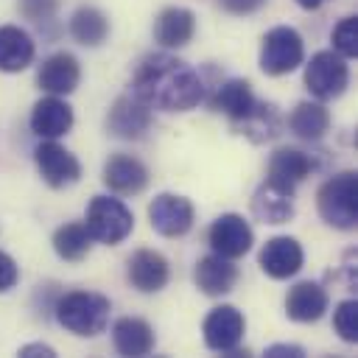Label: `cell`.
Returning a JSON list of instances; mask_svg holds the SVG:
<instances>
[{"label":"cell","mask_w":358,"mask_h":358,"mask_svg":"<svg viewBox=\"0 0 358 358\" xmlns=\"http://www.w3.org/2000/svg\"><path fill=\"white\" fill-rule=\"evenodd\" d=\"M59 3H62V0H20L17 8H20V14H22L25 20L42 25V22H48V20L56 17Z\"/></svg>","instance_id":"cell-31"},{"label":"cell","mask_w":358,"mask_h":358,"mask_svg":"<svg viewBox=\"0 0 358 358\" xmlns=\"http://www.w3.org/2000/svg\"><path fill=\"white\" fill-rule=\"evenodd\" d=\"M148 179H151L148 168L137 157H131V154H115L103 165V185L112 193H117V196L143 193L145 185H148Z\"/></svg>","instance_id":"cell-16"},{"label":"cell","mask_w":358,"mask_h":358,"mask_svg":"<svg viewBox=\"0 0 358 358\" xmlns=\"http://www.w3.org/2000/svg\"><path fill=\"white\" fill-rule=\"evenodd\" d=\"M92 238L84 227V221H67L53 232V252L67 260V263H78L90 255Z\"/></svg>","instance_id":"cell-27"},{"label":"cell","mask_w":358,"mask_h":358,"mask_svg":"<svg viewBox=\"0 0 358 358\" xmlns=\"http://www.w3.org/2000/svg\"><path fill=\"white\" fill-rule=\"evenodd\" d=\"M288 126L291 131L299 137V140H308V143H316L327 134L330 129V112L324 109L322 101H302L294 106L291 117H288Z\"/></svg>","instance_id":"cell-25"},{"label":"cell","mask_w":358,"mask_h":358,"mask_svg":"<svg viewBox=\"0 0 358 358\" xmlns=\"http://www.w3.org/2000/svg\"><path fill=\"white\" fill-rule=\"evenodd\" d=\"M322 3H327V0H296V6H299V8H308V11H313V8H319Z\"/></svg>","instance_id":"cell-36"},{"label":"cell","mask_w":358,"mask_h":358,"mask_svg":"<svg viewBox=\"0 0 358 358\" xmlns=\"http://www.w3.org/2000/svg\"><path fill=\"white\" fill-rule=\"evenodd\" d=\"M36 45L20 25H0V70L20 73L34 62Z\"/></svg>","instance_id":"cell-23"},{"label":"cell","mask_w":358,"mask_h":358,"mask_svg":"<svg viewBox=\"0 0 358 358\" xmlns=\"http://www.w3.org/2000/svg\"><path fill=\"white\" fill-rule=\"evenodd\" d=\"M263 3L266 0H218V6L224 8V11H229V14H255L257 8H263Z\"/></svg>","instance_id":"cell-33"},{"label":"cell","mask_w":358,"mask_h":358,"mask_svg":"<svg viewBox=\"0 0 358 358\" xmlns=\"http://www.w3.org/2000/svg\"><path fill=\"white\" fill-rule=\"evenodd\" d=\"M73 129V106L62 95H45L31 109V131L42 140H59Z\"/></svg>","instance_id":"cell-13"},{"label":"cell","mask_w":358,"mask_h":358,"mask_svg":"<svg viewBox=\"0 0 358 358\" xmlns=\"http://www.w3.org/2000/svg\"><path fill=\"white\" fill-rule=\"evenodd\" d=\"M249 140H255V143H263V140H271L274 134H277V126H280V120H277V112H274V106L271 103H257L255 106V112L249 115V117H243L241 123H235Z\"/></svg>","instance_id":"cell-28"},{"label":"cell","mask_w":358,"mask_h":358,"mask_svg":"<svg viewBox=\"0 0 358 358\" xmlns=\"http://www.w3.org/2000/svg\"><path fill=\"white\" fill-rule=\"evenodd\" d=\"M34 162L45 185H50L53 190H64L81 179V162L56 140H42L34 148Z\"/></svg>","instance_id":"cell-8"},{"label":"cell","mask_w":358,"mask_h":358,"mask_svg":"<svg viewBox=\"0 0 358 358\" xmlns=\"http://www.w3.org/2000/svg\"><path fill=\"white\" fill-rule=\"evenodd\" d=\"M81 81V67H78V59L67 50H59V53H50L42 64H39V73H36V84L39 90H45L48 95H70Z\"/></svg>","instance_id":"cell-15"},{"label":"cell","mask_w":358,"mask_h":358,"mask_svg":"<svg viewBox=\"0 0 358 358\" xmlns=\"http://www.w3.org/2000/svg\"><path fill=\"white\" fill-rule=\"evenodd\" d=\"M131 95L151 109L187 112L204 101V81L182 59L171 53H148L131 76Z\"/></svg>","instance_id":"cell-1"},{"label":"cell","mask_w":358,"mask_h":358,"mask_svg":"<svg viewBox=\"0 0 358 358\" xmlns=\"http://www.w3.org/2000/svg\"><path fill=\"white\" fill-rule=\"evenodd\" d=\"M126 277L140 294H157L171 280L168 260L154 249H137L126 263Z\"/></svg>","instance_id":"cell-14"},{"label":"cell","mask_w":358,"mask_h":358,"mask_svg":"<svg viewBox=\"0 0 358 358\" xmlns=\"http://www.w3.org/2000/svg\"><path fill=\"white\" fill-rule=\"evenodd\" d=\"M266 355H268V358H282V355L302 358V355H305V350H302L299 344H271V347H266Z\"/></svg>","instance_id":"cell-34"},{"label":"cell","mask_w":358,"mask_h":358,"mask_svg":"<svg viewBox=\"0 0 358 358\" xmlns=\"http://www.w3.org/2000/svg\"><path fill=\"white\" fill-rule=\"evenodd\" d=\"M20 355H22V358H36V355H45V358H56V350H53L50 344L34 341V344H25V347H20Z\"/></svg>","instance_id":"cell-35"},{"label":"cell","mask_w":358,"mask_h":358,"mask_svg":"<svg viewBox=\"0 0 358 358\" xmlns=\"http://www.w3.org/2000/svg\"><path fill=\"white\" fill-rule=\"evenodd\" d=\"M193 218H196V210H193L190 199H185L179 193H159L148 204L151 229L159 232L162 238H182V235H187L190 227H193Z\"/></svg>","instance_id":"cell-9"},{"label":"cell","mask_w":358,"mask_h":358,"mask_svg":"<svg viewBox=\"0 0 358 358\" xmlns=\"http://www.w3.org/2000/svg\"><path fill=\"white\" fill-rule=\"evenodd\" d=\"M109 310H112L109 299L95 291H70L59 296L53 305L56 322L73 336H84V338H92L106 330Z\"/></svg>","instance_id":"cell-2"},{"label":"cell","mask_w":358,"mask_h":358,"mask_svg":"<svg viewBox=\"0 0 358 358\" xmlns=\"http://www.w3.org/2000/svg\"><path fill=\"white\" fill-rule=\"evenodd\" d=\"M106 129L120 140H140L151 129V106L143 103L137 95L126 92L112 103L106 115Z\"/></svg>","instance_id":"cell-11"},{"label":"cell","mask_w":358,"mask_h":358,"mask_svg":"<svg viewBox=\"0 0 358 358\" xmlns=\"http://www.w3.org/2000/svg\"><path fill=\"white\" fill-rule=\"evenodd\" d=\"M196 34V17L185 6H168L154 20V39L162 48H185Z\"/></svg>","instance_id":"cell-19"},{"label":"cell","mask_w":358,"mask_h":358,"mask_svg":"<svg viewBox=\"0 0 358 358\" xmlns=\"http://www.w3.org/2000/svg\"><path fill=\"white\" fill-rule=\"evenodd\" d=\"M112 344L120 355L129 358H143L154 350L157 338H154V327L140 319V316H123L112 324Z\"/></svg>","instance_id":"cell-18"},{"label":"cell","mask_w":358,"mask_h":358,"mask_svg":"<svg viewBox=\"0 0 358 358\" xmlns=\"http://www.w3.org/2000/svg\"><path fill=\"white\" fill-rule=\"evenodd\" d=\"M350 84V67L347 59L336 50H319L305 64V87L316 101H333L338 98Z\"/></svg>","instance_id":"cell-6"},{"label":"cell","mask_w":358,"mask_h":358,"mask_svg":"<svg viewBox=\"0 0 358 358\" xmlns=\"http://www.w3.org/2000/svg\"><path fill=\"white\" fill-rule=\"evenodd\" d=\"M305 59V42L299 31L288 25H277L263 36L260 45V70L266 76H285L296 70Z\"/></svg>","instance_id":"cell-5"},{"label":"cell","mask_w":358,"mask_h":358,"mask_svg":"<svg viewBox=\"0 0 358 358\" xmlns=\"http://www.w3.org/2000/svg\"><path fill=\"white\" fill-rule=\"evenodd\" d=\"M243 330H246V319L235 305H218L204 316L201 333H204V344L215 352L224 355H241V341H243Z\"/></svg>","instance_id":"cell-7"},{"label":"cell","mask_w":358,"mask_h":358,"mask_svg":"<svg viewBox=\"0 0 358 358\" xmlns=\"http://www.w3.org/2000/svg\"><path fill=\"white\" fill-rule=\"evenodd\" d=\"M333 327L341 336V341L355 344L358 341V302L355 299H344L336 305L333 310Z\"/></svg>","instance_id":"cell-29"},{"label":"cell","mask_w":358,"mask_h":358,"mask_svg":"<svg viewBox=\"0 0 358 358\" xmlns=\"http://www.w3.org/2000/svg\"><path fill=\"white\" fill-rule=\"evenodd\" d=\"M327 302H330L327 299V291L319 282L302 280V282H296L288 291V296H285V313H288V319L302 322V324L319 322L324 316V310H327Z\"/></svg>","instance_id":"cell-21"},{"label":"cell","mask_w":358,"mask_h":358,"mask_svg":"<svg viewBox=\"0 0 358 358\" xmlns=\"http://www.w3.org/2000/svg\"><path fill=\"white\" fill-rule=\"evenodd\" d=\"M193 280L196 285L201 288V294L207 296H221V294H229L238 282V266L229 260V257H221V255H207L196 263V271H193Z\"/></svg>","instance_id":"cell-20"},{"label":"cell","mask_w":358,"mask_h":358,"mask_svg":"<svg viewBox=\"0 0 358 358\" xmlns=\"http://www.w3.org/2000/svg\"><path fill=\"white\" fill-rule=\"evenodd\" d=\"M260 268L271 277V280H288L294 277L302 263H305V252L299 246L296 238H288V235H277V238H268L260 249V257H257Z\"/></svg>","instance_id":"cell-12"},{"label":"cell","mask_w":358,"mask_h":358,"mask_svg":"<svg viewBox=\"0 0 358 358\" xmlns=\"http://www.w3.org/2000/svg\"><path fill=\"white\" fill-rule=\"evenodd\" d=\"M257 103H260V101L255 98L252 84L243 81V78H229V81L218 84V90H215V95H213V101H210V106H213L215 112H224L232 123H241L243 117H249Z\"/></svg>","instance_id":"cell-22"},{"label":"cell","mask_w":358,"mask_h":358,"mask_svg":"<svg viewBox=\"0 0 358 358\" xmlns=\"http://www.w3.org/2000/svg\"><path fill=\"white\" fill-rule=\"evenodd\" d=\"M313 171V159L299 151V148H277L268 159V171H266V182L282 187V190H296V185L310 176Z\"/></svg>","instance_id":"cell-17"},{"label":"cell","mask_w":358,"mask_h":358,"mask_svg":"<svg viewBox=\"0 0 358 358\" xmlns=\"http://www.w3.org/2000/svg\"><path fill=\"white\" fill-rule=\"evenodd\" d=\"M84 227H87L92 241L115 246V243H120V241H126L131 235L134 215H131V210L120 199H115V196H95L90 201V207H87Z\"/></svg>","instance_id":"cell-4"},{"label":"cell","mask_w":358,"mask_h":358,"mask_svg":"<svg viewBox=\"0 0 358 358\" xmlns=\"http://www.w3.org/2000/svg\"><path fill=\"white\" fill-rule=\"evenodd\" d=\"M207 241H210V249L221 257H229V260H238L243 257L252 243H255V232L249 227V221L238 213H224L218 215L213 224H210V232H207Z\"/></svg>","instance_id":"cell-10"},{"label":"cell","mask_w":358,"mask_h":358,"mask_svg":"<svg viewBox=\"0 0 358 358\" xmlns=\"http://www.w3.org/2000/svg\"><path fill=\"white\" fill-rule=\"evenodd\" d=\"M316 207L324 224L344 232L355 229L358 227V173L341 171L330 176L316 193Z\"/></svg>","instance_id":"cell-3"},{"label":"cell","mask_w":358,"mask_h":358,"mask_svg":"<svg viewBox=\"0 0 358 358\" xmlns=\"http://www.w3.org/2000/svg\"><path fill=\"white\" fill-rule=\"evenodd\" d=\"M252 210L263 224H285L294 218V193L263 182L252 199Z\"/></svg>","instance_id":"cell-24"},{"label":"cell","mask_w":358,"mask_h":358,"mask_svg":"<svg viewBox=\"0 0 358 358\" xmlns=\"http://www.w3.org/2000/svg\"><path fill=\"white\" fill-rule=\"evenodd\" d=\"M17 280H20V268H17L14 257L6 255V252H0V294L11 291L17 285Z\"/></svg>","instance_id":"cell-32"},{"label":"cell","mask_w":358,"mask_h":358,"mask_svg":"<svg viewBox=\"0 0 358 358\" xmlns=\"http://www.w3.org/2000/svg\"><path fill=\"white\" fill-rule=\"evenodd\" d=\"M70 34L78 45L84 48H98L106 36H109V20L101 8L95 6H81L76 8V14L70 17Z\"/></svg>","instance_id":"cell-26"},{"label":"cell","mask_w":358,"mask_h":358,"mask_svg":"<svg viewBox=\"0 0 358 358\" xmlns=\"http://www.w3.org/2000/svg\"><path fill=\"white\" fill-rule=\"evenodd\" d=\"M333 50L344 59L358 56V17H344L333 28Z\"/></svg>","instance_id":"cell-30"}]
</instances>
